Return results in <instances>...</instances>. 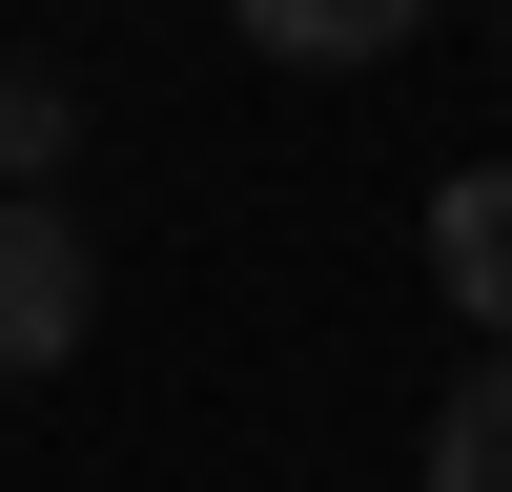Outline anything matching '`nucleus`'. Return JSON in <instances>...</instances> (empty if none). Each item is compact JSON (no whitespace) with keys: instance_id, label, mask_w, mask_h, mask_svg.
<instances>
[{"instance_id":"nucleus-1","label":"nucleus","mask_w":512,"mask_h":492,"mask_svg":"<svg viewBox=\"0 0 512 492\" xmlns=\"http://www.w3.org/2000/svg\"><path fill=\"white\" fill-rule=\"evenodd\" d=\"M82 308H103L82 226H62L41 185H0V390H21V369H62V349H82Z\"/></svg>"},{"instance_id":"nucleus-2","label":"nucleus","mask_w":512,"mask_h":492,"mask_svg":"<svg viewBox=\"0 0 512 492\" xmlns=\"http://www.w3.org/2000/svg\"><path fill=\"white\" fill-rule=\"evenodd\" d=\"M431 287L512 349V164H451V185H431Z\"/></svg>"},{"instance_id":"nucleus-3","label":"nucleus","mask_w":512,"mask_h":492,"mask_svg":"<svg viewBox=\"0 0 512 492\" xmlns=\"http://www.w3.org/2000/svg\"><path fill=\"white\" fill-rule=\"evenodd\" d=\"M246 41H267V62H390L410 21H431V0H226Z\"/></svg>"},{"instance_id":"nucleus-4","label":"nucleus","mask_w":512,"mask_h":492,"mask_svg":"<svg viewBox=\"0 0 512 492\" xmlns=\"http://www.w3.org/2000/svg\"><path fill=\"white\" fill-rule=\"evenodd\" d=\"M431 492H512V349L451 369V410H431Z\"/></svg>"},{"instance_id":"nucleus-5","label":"nucleus","mask_w":512,"mask_h":492,"mask_svg":"<svg viewBox=\"0 0 512 492\" xmlns=\"http://www.w3.org/2000/svg\"><path fill=\"white\" fill-rule=\"evenodd\" d=\"M82 144V103H62V82H41V62H0V185H41V164H62Z\"/></svg>"}]
</instances>
